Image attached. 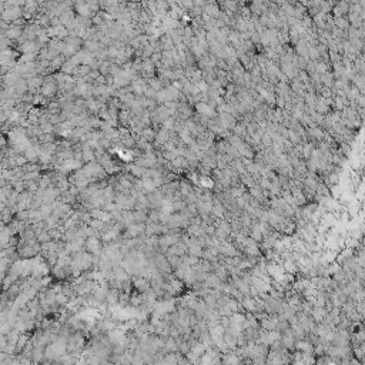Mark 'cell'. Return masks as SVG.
Returning <instances> with one entry per match:
<instances>
[{"instance_id":"6da1fadb","label":"cell","mask_w":365,"mask_h":365,"mask_svg":"<svg viewBox=\"0 0 365 365\" xmlns=\"http://www.w3.org/2000/svg\"><path fill=\"white\" fill-rule=\"evenodd\" d=\"M91 215L94 218H97V220H104V221H107V220L110 218V214H108V213H103V211H100V210H93L91 211Z\"/></svg>"}]
</instances>
